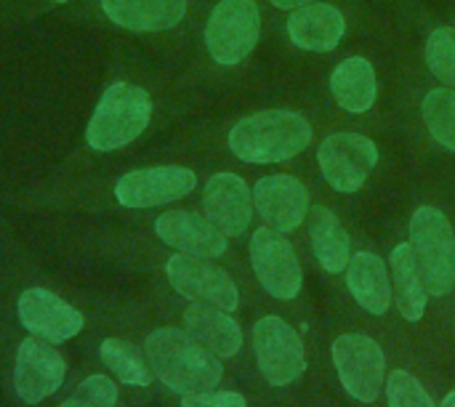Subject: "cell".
<instances>
[{
	"label": "cell",
	"mask_w": 455,
	"mask_h": 407,
	"mask_svg": "<svg viewBox=\"0 0 455 407\" xmlns=\"http://www.w3.org/2000/svg\"><path fill=\"white\" fill-rule=\"evenodd\" d=\"M144 355L152 373L181 397L213 392L221 384V357L205 349L189 331L157 328L147 336Z\"/></svg>",
	"instance_id": "obj_1"
},
{
	"label": "cell",
	"mask_w": 455,
	"mask_h": 407,
	"mask_svg": "<svg viewBox=\"0 0 455 407\" xmlns=\"http://www.w3.org/2000/svg\"><path fill=\"white\" fill-rule=\"evenodd\" d=\"M312 141L307 117L285 109H269L240 120L229 133L232 152L245 163H283L296 157Z\"/></svg>",
	"instance_id": "obj_2"
},
{
	"label": "cell",
	"mask_w": 455,
	"mask_h": 407,
	"mask_svg": "<svg viewBox=\"0 0 455 407\" xmlns=\"http://www.w3.org/2000/svg\"><path fill=\"white\" fill-rule=\"evenodd\" d=\"M152 115V99L144 88L131 83H115L104 91L91 123L88 144L101 152L120 149L144 133Z\"/></svg>",
	"instance_id": "obj_3"
},
{
	"label": "cell",
	"mask_w": 455,
	"mask_h": 407,
	"mask_svg": "<svg viewBox=\"0 0 455 407\" xmlns=\"http://www.w3.org/2000/svg\"><path fill=\"white\" fill-rule=\"evenodd\" d=\"M411 251L429 296H445L455 285V232L437 208H419L411 219Z\"/></svg>",
	"instance_id": "obj_4"
},
{
	"label": "cell",
	"mask_w": 455,
	"mask_h": 407,
	"mask_svg": "<svg viewBox=\"0 0 455 407\" xmlns=\"http://www.w3.org/2000/svg\"><path fill=\"white\" fill-rule=\"evenodd\" d=\"M261 13L253 0H221L205 27V45L219 64L243 61L259 43Z\"/></svg>",
	"instance_id": "obj_5"
},
{
	"label": "cell",
	"mask_w": 455,
	"mask_h": 407,
	"mask_svg": "<svg viewBox=\"0 0 455 407\" xmlns=\"http://www.w3.org/2000/svg\"><path fill=\"white\" fill-rule=\"evenodd\" d=\"M253 349L261 376L272 387L293 384L307 371L301 336L280 317H264L253 328Z\"/></svg>",
	"instance_id": "obj_6"
},
{
	"label": "cell",
	"mask_w": 455,
	"mask_h": 407,
	"mask_svg": "<svg viewBox=\"0 0 455 407\" xmlns=\"http://www.w3.org/2000/svg\"><path fill=\"white\" fill-rule=\"evenodd\" d=\"M165 272H168V280L176 288V293H181L184 299H189L195 304L219 307L224 312H235L240 304L237 285L221 267L211 264V259L179 253V256L168 259Z\"/></svg>",
	"instance_id": "obj_7"
},
{
	"label": "cell",
	"mask_w": 455,
	"mask_h": 407,
	"mask_svg": "<svg viewBox=\"0 0 455 407\" xmlns=\"http://www.w3.org/2000/svg\"><path fill=\"white\" fill-rule=\"evenodd\" d=\"M333 365L339 371V379L344 389L360 400V403H373L381 392L384 384V352L381 347L360 333H347L336 339L333 344Z\"/></svg>",
	"instance_id": "obj_8"
},
{
	"label": "cell",
	"mask_w": 455,
	"mask_h": 407,
	"mask_svg": "<svg viewBox=\"0 0 455 407\" xmlns=\"http://www.w3.org/2000/svg\"><path fill=\"white\" fill-rule=\"evenodd\" d=\"M251 264L264 285V291L275 299H296L301 291V264L296 259L293 245L283 232L267 227L259 229L251 240Z\"/></svg>",
	"instance_id": "obj_9"
},
{
	"label": "cell",
	"mask_w": 455,
	"mask_h": 407,
	"mask_svg": "<svg viewBox=\"0 0 455 407\" xmlns=\"http://www.w3.org/2000/svg\"><path fill=\"white\" fill-rule=\"evenodd\" d=\"M323 176L339 192H355L365 184L379 163V149L360 133H333L317 152Z\"/></svg>",
	"instance_id": "obj_10"
},
{
	"label": "cell",
	"mask_w": 455,
	"mask_h": 407,
	"mask_svg": "<svg viewBox=\"0 0 455 407\" xmlns=\"http://www.w3.org/2000/svg\"><path fill=\"white\" fill-rule=\"evenodd\" d=\"M195 184L197 176L189 168L157 165L125 173L115 187V197L125 208H155L187 197L195 189Z\"/></svg>",
	"instance_id": "obj_11"
},
{
	"label": "cell",
	"mask_w": 455,
	"mask_h": 407,
	"mask_svg": "<svg viewBox=\"0 0 455 407\" xmlns=\"http://www.w3.org/2000/svg\"><path fill=\"white\" fill-rule=\"evenodd\" d=\"M64 373H67V365H64L61 355L53 347H48V341L32 336L19 344L13 387H16V395L21 403L37 405L40 400L59 392Z\"/></svg>",
	"instance_id": "obj_12"
},
{
	"label": "cell",
	"mask_w": 455,
	"mask_h": 407,
	"mask_svg": "<svg viewBox=\"0 0 455 407\" xmlns=\"http://www.w3.org/2000/svg\"><path fill=\"white\" fill-rule=\"evenodd\" d=\"M19 323L37 339L48 344L69 341L83 331V315L61 301L56 293L43 288H29L19 296Z\"/></svg>",
	"instance_id": "obj_13"
},
{
	"label": "cell",
	"mask_w": 455,
	"mask_h": 407,
	"mask_svg": "<svg viewBox=\"0 0 455 407\" xmlns=\"http://www.w3.org/2000/svg\"><path fill=\"white\" fill-rule=\"evenodd\" d=\"M157 237L187 253V256H200V259H219L227 251V235L211 221L189 211H168L155 221Z\"/></svg>",
	"instance_id": "obj_14"
},
{
	"label": "cell",
	"mask_w": 455,
	"mask_h": 407,
	"mask_svg": "<svg viewBox=\"0 0 455 407\" xmlns=\"http://www.w3.org/2000/svg\"><path fill=\"white\" fill-rule=\"evenodd\" d=\"M253 205L272 229L293 232L307 219L309 195L293 176H267L253 187Z\"/></svg>",
	"instance_id": "obj_15"
},
{
	"label": "cell",
	"mask_w": 455,
	"mask_h": 407,
	"mask_svg": "<svg viewBox=\"0 0 455 407\" xmlns=\"http://www.w3.org/2000/svg\"><path fill=\"white\" fill-rule=\"evenodd\" d=\"M203 205L208 219L229 237L243 235L253 216V195L248 184L235 173H216L205 184Z\"/></svg>",
	"instance_id": "obj_16"
},
{
	"label": "cell",
	"mask_w": 455,
	"mask_h": 407,
	"mask_svg": "<svg viewBox=\"0 0 455 407\" xmlns=\"http://www.w3.org/2000/svg\"><path fill=\"white\" fill-rule=\"evenodd\" d=\"M344 16L336 5L307 3L296 8L288 19V35L299 48L307 51H333L344 37Z\"/></svg>",
	"instance_id": "obj_17"
},
{
	"label": "cell",
	"mask_w": 455,
	"mask_h": 407,
	"mask_svg": "<svg viewBox=\"0 0 455 407\" xmlns=\"http://www.w3.org/2000/svg\"><path fill=\"white\" fill-rule=\"evenodd\" d=\"M104 13L133 32H163L187 13V0H101Z\"/></svg>",
	"instance_id": "obj_18"
},
{
	"label": "cell",
	"mask_w": 455,
	"mask_h": 407,
	"mask_svg": "<svg viewBox=\"0 0 455 407\" xmlns=\"http://www.w3.org/2000/svg\"><path fill=\"white\" fill-rule=\"evenodd\" d=\"M184 328L216 357H235L243 347V331L229 312L208 304H195L184 312Z\"/></svg>",
	"instance_id": "obj_19"
},
{
	"label": "cell",
	"mask_w": 455,
	"mask_h": 407,
	"mask_svg": "<svg viewBox=\"0 0 455 407\" xmlns=\"http://www.w3.org/2000/svg\"><path fill=\"white\" fill-rule=\"evenodd\" d=\"M347 285L355 301L371 315H384L392 304L389 272H387V264L376 253L363 251L349 259Z\"/></svg>",
	"instance_id": "obj_20"
},
{
	"label": "cell",
	"mask_w": 455,
	"mask_h": 407,
	"mask_svg": "<svg viewBox=\"0 0 455 407\" xmlns=\"http://www.w3.org/2000/svg\"><path fill=\"white\" fill-rule=\"evenodd\" d=\"M331 91L347 112H368L376 101V72L368 59L352 56L331 75Z\"/></svg>",
	"instance_id": "obj_21"
},
{
	"label": "cell",
	"mask_w": 455,
	"mask_h": 407,
	"mask_svg": "<svg viewBox=\"0 0 455 407\" xmlns=\"http://www.w3.org/2000/svg\"><path fill=\"white\" fill-rule=\"evenodd\" d=\"M309 237H312V248H315V256L323 264V269H328L331 275H339L349 267V245L352 243L333 211H328L323 205L312 208Z\"/></svg>",
	"instance_id": "obj_22"
},
{
	"label": "cell",
	"mask_w": 455,
	"mask_h": 407,
	"mask_svg": "<svg viewBox=\"0 0 455 407\" xmlns=\"http://www.w3.org/2000/svg\"><path fill=\"white\" fill-rule=\"evenodd\" d=\"M392 283H395V301L405 320L419 323L427 309V288L413 261V251L408 243L392 251Z\"/></svg>",
	"instance_id": "obj_23"
},
{
	"label": "cell",
	"mask_w": 455,
	"mask_h": 407,
	"mask_svg": "<svg viewBox=\"0 0 455 407\" xmlns=\"http://www.w3.org/2000/svg\"><path fill=\"white\" fill-rule=\"evenodd\" d=\"M101 360L104 365L123 381V384H131V387H149L152 381V368L149 363L144 360V355L131 347L128 341H120V339H107L101 344Z\"/></svg>",
	"instance_id": "obj_24"
},
{
	"label": "cell",
	"mask_w": 455,
	"mask_h": 407,
	"mask_svg": "<svg viewBox=\"0 0 455 407\" xmlns=\"http://www.w3.org/2000/svg\"><path fill=\"white\" fill-rule=\"evenodd\" d=\"M429 133L455 152V91L435 88L421 104Z\"/></svg>",
	"instance_id": "obj_25"
},
{
	"label": "cell",
	"mask_w": 455,
	"mask_h": 407,
	"mask_svg": "<svg viewBox=\"0 0 455 407\" xmlns=\"http://www.w3.org/2000/svg\"><path fill=\"white\" fill-rule=\"evenodd\" d=\"M427 61L429 69L455 88V29L453 27H440L429 35L427 40Z\"/></svg>",
	"instance_id": "obj_26"
},
{
	"label": "cell",
	"mask_w": 455,
	"mask_h": 407,
	"mask_svg": "<svg viewBox=\"0 0 455 407\" xmlns=\"http://www.w3.org/2000/svg\"><path fill=\"white\" fill-rule=\"evenodd\" d=\"M387 400L389 407H435L429 392H424L419 379H413L408 371H392L387 381Z\"/></svg>",
	"instance_id": "obj_27"
},
{
	"label": "cell",
	"mask_w": 455,
	"mask_h": 407,
	"mask_svg": "<svg viewBox=\"0 0 455 407\" xmlns=\"http://www.w3.org/2000/svg\"><path fill=\"white\" fill-rule=\"evenodd\" d=\"M117 403V387L107 376H91L85 379L69 400L61 407H115Z\"/></svg>",
	"instance_id": "obj_28"
},
{
	"label": "cell",
	"mask_w": 455,
	"mask_h": 407,
	"mask_svg": "<svg viewBox=\"0 0 455 407\" xmlns=\"http://www.w3.org/2000/svg\"><path fill=\"white\" fill-rule=\"evenodd\" d=\"M181 407H248L237 392H200L181 397Z\"/></svg>",
	"instance_id": "obj_29"
},
{
	"label": "cell",
	"mask_w": 455,
	"mask_h": 407,
	"mask_svg": "<svg viewBox=\"0 0 455 407\" xmlns=\"http://www.w3.org/2000/svg\"><path fill=\"white\" fill-rule=\"evenodd\" d=\"M269 3H275L277 8H301V5L315 3V0H269Z\"/></svg>",
	"instance_id": "obj_30"
},
{
	"label": "cell",
	"mask_w": 455,
	"mask_h": 407,
	"mask_svg": "<svg viewBox=\"0 0 455 407\" xmlns=\"http://www.w3.org/2000/svg\"><path fill=\"white\" fill-rule=\"evenodd\" d=\"M440 407H455V392H451V395H448V397L443 400V405H440Z\"/></svg>",
	"instance_id": "obj_31"
},
{
	"label": "cell",
	"mask_w": 455,
	"mask_h": 407,
	"mask_svg": "<svg viewBox=\"0 0 455 407\" xmlns=\"http://www.w3.org/2000/svg\"><path fill=\"white\" fill-rule=\"evenodd\" d=\"M56 3H64V0H56Z\"/></svg>",
	"instance_id": "obj_32"
}]
</instances>
